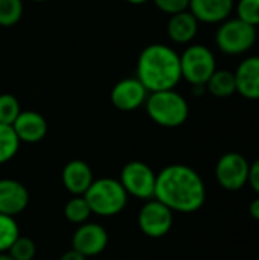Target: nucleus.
<instances>
[{
  "mask_svg": "<svg viewBox=\"0 0 259 260\" xmlns=\"http://www.w3.org/2000/svg\"><path fill=\"white\" fill-rule=\"evenodd\" d=\"M258 38L256 27L244 23L240 18H227L220 23L215 32V44L224 55L237 56L249 52Z\"/></svg>",
  "mask_w": 259,
  "mask_h": 260,
  "instance_id": "39448f33",
  "label": "nucleus"
},
{
  "mask_svg": "<svg viewBox=\"0 0 259 260\" xmlns=\"http://www.w3.org/2000/svg\"><path fill=\"white\" fill-rule=\"evenodd\" d=\"M92 210L84 197H73L64 207V216L69 222L81 225L89 221Z\"/></svg>",
  "mask_w": 259,
  "mask_h": 260,
  "instance_id": "aec40b11",
  "label": "nucleus"
},
{
  "mask_svg": "<svg viewBox=\"0 0 259 260\" xmlns=\"http://www.w3.org/2000/svg\"><path fill=\"white\" fill-rule=\"evenodd\" d=\"M12 128L20 140V143H38L47 134V122L46 119L32 110L21 111Z\"/></svg>",
  "mask_w": 259,
  "mask_h": 260,
  "instance_id": "dca6fc26",
  "label": "nucleus"
},
{
  "mask_svg": "<svg viewBox=\"0 0 259 260\" xmlns=\"http://www.w3.org/2000/svg\"><path fill=\"white\" fill-rule=\"evenodd\" d=\"M197 32H198V21L189 11L169 15L166 24V34L172 43L189 44L197 37Z\"/></svg>",
  "mask_w": 259,
  "mask_h": 260,
  "instance_id": "f3484780",
  "label": "nucleus"
},
{
  "mask_svg": "<svg viewBox=\"0 0 259 260\" xmlns=\"http://www.w3.org/2000/svg\"><path fill=\"white\" fill-rule=\"evenodd\" d=\"M8 254L14 260H34L37 254L35 242L31 238L18 236L17 241L8 250Z\"/></svg>",
  "mask_w": 259,
  "mask_h": 260,
  "instance_id": "b1692460",
  "label": "nucleus"
},
{
  "mask_svg": "<svg viewBox=\"0 0 259 260\" xmlns=\"http://www.w3.org/2000/svg\"><path fill=\"white\" fill-rule=\"evenodd\" d=\"M250 163L240 152H226L215 165V177L218 184L229 192L241 190L249 180Z\"/></svg>",
  "mask_w": 259,
  "mask_h": 260,
  "instance_id": "6e6552de",
  "label": "nucleus"
},
{
  "mask_svg": "<svg viewBox=\"0 0 259 260\" xmlns=\"http://www.w3.org/2000/svg\"><path fill=\"white\" fill-rule=\"evenodd\" d=\"M29 204V192L26 186L12 178L0 180V213L15 218L26 210Z\"/></svg>",
  "mask_w": 259,
  "mask_h": 260,
  "instance_id": "f8f14e48",
  "label": "nucleus"
},
{
  "mask_svg": "<svg viewBox=\"0 0 259 260\" xmlns=\"http://www.w3.org/2000/svg\"><path fill=\"white\" fill-rule=\"evenodd\" d=\"M154 200L165 204L172 212L194 213L206 201V186L203 178L186 165H169L156 177Z\"/></svg>",
  "mask_w": 259,
  "mask_h": 260,
  "instance_id": "f257e3e1",
  "label": "nucleus"
},
{
  "mask_svg": "<svg viewBox=\"0 0 259 260\" xmlns=\"http://www.w3.org/2000/svg\"><path fill=\"white\" fill-rule=\"evenodd\" d=\"M0 260H14V259H12L8 253H2V254H0Z\"/></svg>",
  "mask_w": 259,
  "mask_h": 260,
  "instance_id": "7c9ffc66",
  "label": "nucleus"
},
{
  "mask_svg": "<svg viewBox=\"0 0 259 260\" xmlns=\"http://www.w3.org/2000/svg\"><path fill=\"white\" fill-rule=\"evenodd\" d=\"M20 148V140L11 125L0 123V165L8 163L15 157Z\"/></svg>",
  "mask_w": 259,
  "mask_h": 260,
  "instance_id": "6ab92c4d",
  "label": "nucleus"
},
{
  "mask_svg": "<svg viewBox=\"0 0 259 260\" xmlns=\"http://www.w3.org/2000/svg\"><path fill=\"white\" fill-rule=\"evenodd\" d=\"M237 18L244 23L258 27L259 26V0H238L235 5Z\"/></svg>",
  "mask_w": 259,
  "mask_h": 260,
  "instance_id": "393cba45",
  "label": "nucleus"
},
{
  "mask_svg": "<svg viewBox=\"0 0 259 260\" xmlns=\"http://www.w3.org/2000/svg\"><path fill=\"white\" fill-rule=\"evenodd\" d=\"M125 2H128V3H131V5H143V3H147L148 0H125Z\"/></svg>",
  "mask_w": 259,
  "mask_h": 260,
  "instance_id": "c756f323",
  "label": "nucleus"
},
{
  "mask_svg": "<svg viewBox=\"0 0 259 260\" xmlns=\"http://www.w3.org/2000/svg\"><path fill=\"white\" fill-rule=\"evenodd\" d=\"M23 0H0V26H15L23 17Z\"/></svg>",
  "mask_w": 259,
  "mask_h": 260,
  "instance_id": "412c9836",
  "label": "nucleus"
},
{
  "mask_svg": "<svg viewBox=\"0 0 259 260\" xmlns=\"http://www.w3.org/2000/svg\"><path fill=\"white\" fill-rule=\"evenodd\" d=\"M20 236V229L12 216L0 213V254L8 253L11 245Z\"/></svg>",
  "mask_w": 259,
  "mask_h": 260,
  "instance_id": "4be33fe9",
  "label": "nucleus"
},
{
  "mask_svg": "<svg viewBox=\"0 0 259 260\" xmlns=\"http://www.w3.org/2000/svg\"><path fill=\"white\" fill-rule=\"evenodd\" d=\"M157 9L168 15H174L183 11H188L189 8V0H153Z\"/></svg>",
  "mask_w": 259,
  "mask_h": 260,
  "instance_id": "a878e982",
  "label": "nucleus"
},
{
  "mask_svg": "<svg viewBox=\"0 0 259 260\" xmlns=\"http://www.w3.org/2000/svg\"><path fill=\"white\" fill-rule=\"evenodd\" d=\"M31 2H37V3H41V2H47V0H31Z\"/></svg>",
  "mask_w": 259,
  "mask_h": 260,
  "instance_id": "2f4dec72",
  "label": "nucleus"
},
{
  "mask_svg": "<svg viewBox=\"0 0 259 260\" xmlns=\"http://www.w3.org/2000/svg\"><path fill=\"white\" fill-rule=\"evenodd\" d=\"M147 98L148 91L137 78H125L116 82L110 93L111 104L119 111H134L147 102Z\"/></svg>",
  "mask_w": 259,
  "mask_h": 260,
  "instance_id": "9b49d317",
  "label": "nucleus"
},
{
  "mask_svg": "<svg viewBox=\"0 0 259 260\" xmlns=\"http://www.w3.org/2000/svg\"><path fill=\"white\" fill-rule=\"evenodd\" d=\"M247 184H250V187L259 195V158H256L250 168H249V180Z\"/></svg>",
  "mask_w": 259,
  "mask_h": 260,
  "instance_id": "bb28decb",
  "label": "nucleus"
},
{
  "mask_svg": "<svg viewBox=\"0 0 259 260\" xmlns=\"http://www.w3.org/2000/svg\"><path fill=\"white\" fill-rule=\"evenodd\" d=\"M21 113L18 99L11 93L0 94V123L11 125L15 122L18 114Z\"/></svg>",
  "mask_w": 259,
  "mask_h": 260,
  "instance_id": "5701e85b",
  "label": "nucleus"
},
{
  "mask_svg": "<svg viewBox=\"0 0 259 260\" xmlns=\"http://www.w3.org/2000/svg\"><path fill=\"white\" fill-rule=\"evenodd\" d=\"M235 9V0H189L188 11L198 23L220 24L226 21Z\"/></svg>",
  "mask_w": 259,
  "mask_h": 260,
  "instance_id": "ddd939ff",
  "label": "nucleus"
},
{
  "mask_svg": "<svg viewBox=\"0 0 259 260\" xmlns=\"http://www.w3.org/2000/svg\"><path fill=\"white\" fill-rule=\"evenodd\" d=\"M145 107L150 119L163 128L182 126L189 116L188 101L176 90L150 93Z\"/></svg>",
  "mask_w": 259,
  "mask_h": 260,
  "instance_id": "7ed1b4c3",
  "label": "nucleus"
},
{
  "mask_svg": "<svg viewBox=\"0 0 259 260\" xmlns=\"http://www.w3.org/2000/svg\"><path fill=\"white\" fill-rule=\"evenodd\" d=\"M234 73L237 93L249 101H259V55L244 58Z\"/></svg>",
  "mask_w": 259,
  "mask_h": 260,
  "instance_id": "4468645a",
  "label": "nucleus"
},
{
  "mask_svg": "<svg viewBox=\"0 0 259 260\" xmlns=\"http://www.w3.org/2000/svg\"><path fill=\"white\" fill-rule=\"evenodd\" d=\"M82 197L87 201L92 213L104 218L119 215L128 203V193L125 192L119 180L107 177L93 180Z\"/></svg>",
  "mask_w": 259,
  "mask_h": 260,
  "instance_id": "20e7f679",
  "label": "nucleus"
},
{
  "mask_svg": "<svg viewBox=\"0 0 259 260\" xmlns=\"http://www.w3.org/2000/svg\"><path fill=\"white\" fill-rule=\"evenodd\" d=\"M182 79L191 85H206L217 70L214 52L205 44H191L180 55Z\"/></svg>",
  "mask_w": 259,
  "mask_h": 260,
  "instance_id": "423d86ee",
  "label": "nucleus"
},
{
  "mask_svg": "<svg viewBox=\"0 0 259 260\" xmlns=\"http://www.w3.org/2000/svg\"><path fill=\"white\" fill-rule=\"evenodd\" d=\"M174 212L157 200H148L137 216L140 232L153 239L163 238L169 233L174 222Z\"/></svg>",
  "mask_w": 259,
  "mask_h": 260,
  "instance_id": "1a4fd4ad",
  "label": "nucleus"
},
{
  "mask_svg": "<svg viewBox=\"0 0 259 260\" xmlns=\"http://www.w3.org/2000/svg\"><path fill=\"white\" fill-rule=\"evenodd\" d=\"M61 181L73 197H82L93 183V172L84 160H70L61 172Z\"/></svg>",
  "mask_w": 259,
  "mask_h": 260,
  "instance_id": "2eb2a0df",
  "label": "nucleus"
},
{
  "mask_svg": "<svg viewBox=\"0 0 259 260\" xmlns=\"http://www.w3.org/2000/svg\"><path fill=\"white\" fill-rule=\"evenodd\" d=\"M60 260H87V257L82 256L81 253H78V251H75V250L72 248V250L66 251V253L60 257Z\"/></svg>",
  "mask_w": 259,
  "mask_h": 260,
  "instance_id": "cd10ccee",
  "label": "nucleus"
},
{
  "mask_svg": "<svg viewBox=\"0 0 259 260\" xmlns=\"http://www.w3.org/2000/svg\"><path fill=\"white\" fill-rule=\"evenodd\" d=\"M108 245L107 230L95 222H84L78 225L72 236V248L82 256L93 257L101 254Z\"/></svg>",
  "mask_w": 259,
  "mask_h": 260,
  "instance_id": "9d476101",
  "label": "nucleus"
},
{
  "mask_svg": "<svg viewBox=\"0 0 259 260\" xmlns=\"http://www.w3.org/2000/svg\"><path fill=\"white\" fill-rule=\"evenodd\" d=\"M156 177L157 174L147 163L133 160L122 168L119 183L128 195L148 201L154 198Z\"/></svg>",
  "mask_w": 259,
  "mask_h": 260,
  "instance_id": "0eeeda50",
  "label": "nucleus"
},
{
  "mask_svg": "<svg viewBox=\"0 0 259 260\" xmlns=\"http://www.w3.org/2000/svg\"><path fill=\"white\" fill-rule=\"evenodd\" d=\"M206 91H209L212 96L220 98V99L231 98L232 94L237 93L235 73L226 69L215 70L214 75L206 82Z\"/></svg>",
  "mask_w": 259,
  "mask_h": 260,
  "instance_id": "a211bd4d",
  "label": "nucleus"
},
{
  "mask_svg": "<svg viewBox=\"0 0 259 260\" xmlns=\"http://www.w3.org/2000/svg\"><path fill=\"white\" fill-rule=\"evenodd\" d=\"M136 78L148 93L174 90L182 81L180 55L172 47L160 43L143 47L137 58Z\"/></svg>",
  "mask_w": 259,
  "mask_h": 260,
  "instance_id": "f03ea898",
  "label": "nucleus"
},
{
  "mask_svg": "<svg viewBox=\"0 0 259 260\" xmlns=\"http://www.w3.org/2000/svg\"><path fill=\"white\" fill-rule=\"evenodd\" d=\"M249 213H250V216H252L253 219L259 221V197L256 200H253V201L250 203V206H249Z\"/></svg>",
  "mask_w": 259,
  "mask_h": 260,
  "instance_id": "c85d7f7f",
  "label": "nucleus"
}]
</instances>
